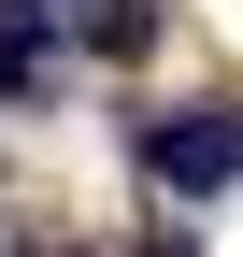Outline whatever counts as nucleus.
I'll return each mask as SVG.
<instances>
[{
	"instance_id": "3",
	"label": "nucleus",
	"mask_w": 243,
	"mask_h": 257,
	"mask_svg": "<svg viewBox=\"0 0 243 257\" xmlns=\"http://www.w3.org/2000/svg\"><path fill=\"white\" fill-rule=\"evenodd\" d=\"M15 86H43V29H29V15H0V100H15Z\"/></svg>"
},
{
	"instance_id": "1",
	"label": "nucleus",
	"mask_w": 243,
	"mask_h": 257,
	"mask_svg": "<svg viewBox=\"0 0 243 257\" xmlns=\"http://www.w3.org/2000/svg\"><path fill=\"white\" fill-rule=\"evenodd\" d=\"M143 172H158L172 200H215V186L243 172V114H215V100L200 114H143Z\"/></svg>"
},
{
	"instance_id": "2",
	"label": "nucleus",
	"mask_w": 243,
	"mask_h": 257,
	"mask_svg": "<svg viewBox=\"0 0 243 257\" xmlns=\"http://www.w3.org/2000/svg\"><path fill=\"white\" fill-rule=\"evenodd\" d=\"M86 43H100V57H143V43H158V0H100Z\"/></svg>"
},
{
	"instance_id": "4",
	"label": "nucleus",
	"mask_w": 243,
	"mask_h": 257,
	"mask_svg": "<svg viewBox=\"0 0 243 257\" xmlns=\"http://www.w3.org/2000/svg\"><path fill=\"white\" fill-rule=\"evenodd\" d=\"M0 15H29V29H43V15H57V0H0Z\"/></svg>"
}]
</instances>
